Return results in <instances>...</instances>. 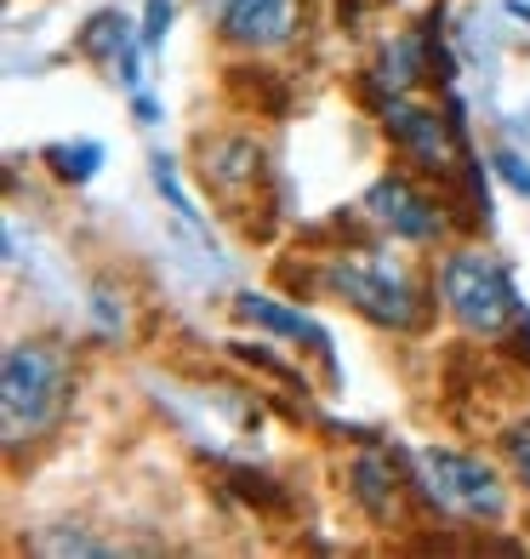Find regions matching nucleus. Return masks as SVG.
I'll return each mask as SVG.
<instances>
[{
  "mask_svg": "<svg viewBox=\"0 0 530 559\" xmlns=\"http://www.w3.org/2000/svg\"><path fill=\"white\" fill-rule=\"evenodd\" d=\"M69 400V360L52 343H12L0 366V405H7V440H29L52 428Z\"/></svg>",
  "mask_w": 530,
  "mask_h": 559,
  "instance_id": "obj_1",
  "label": "nucleus"
},
{
  "mask_svg": "<svg viewBox=\"0 0 530 559\" xmlns=\"http://www.w3.org/2000/svg\"><path fill=\"white\" fill-rule=\"evenodd\" d=\"M439 297L473 337H496L502 325L519 314V297L508 286L502 263H491L485 251H450L439 269Z\"/></svg>",
  "mask_w": 530,
  "mask_h": 559,
  "instance_id": "obj_2",
  "label": "nucleus"
},
{
  "mask_svg": "<svg viewBox=\"0 0 530 559\" xmlns=\"http://www.w3.org/2000/svg\"><path fill=\"white\" fill-rule=\"evenodd\" d=\"M325 280H332V286H337L365 320L394 325V332H411L417 314H422L411 280L394 269V258H348V263H332V274H325Z\"/></svg>",
  "mask_w": 530,
  "mask_h": 559,
  "instance_id": "obj_3",
  "label": "nucleus"
},
{
  "mask_svg": "<svg viewBox=\"0 0 530 559\" xmlns=\"http://www.w3.org/2000/svg\"><path fill=\"white\" fill-rule=\"evenodd\" d=\"M427 463V486L445 508L457 514H473V520H496L502 514V479L479 463V456H462V451H422Z\"/></svg>",
  "mask_w": 530,
  "mask_h": 559,
  "instance_id": "obj_4",
  "label": "nucleus"
},
{
  "mask_svg": "<svg viewBox=\"0 0 530 559\" xmlns=\"http://www.w3.org/2000/svg\"><path fill=\"white\" fill-rule=\"evenodd\" d=\"M383 120H388V132H394V143L406 148V155L417 160V166H427V171H445L450 166V155L462 148V104H450L445 115L439 109H422V104H394L383 109Z\"/></svg>",
  "mask_w": 530,
  "mask_h": 559,
  "instance_id": "obj_5",
  "label": "nucleus"
},
{
  "mask_svg": "<svg viewBox=\"0 0 530 559\" xmlns=\"http://www.w3.org/2000/svg\"><path fill=\"white\" fill-rule=\"evenodd\" d=\"M206 7L217 12L222 40L234 46L268 52V46H286L297 35V0H206Z\"/></svg>",
  "mask_w": 530,
  "mask_h": 559,
  "instance_id": "obj_6",
  "label": "nucleus"
},
{
  "mask_svg": "<svg viewBox=\"0 0 530 559\" xmlns=\"http://www.w3.org/2000/svg\"><path fill=\"white\" fill-rule=\"evenodd\" d=\"M365 212L383 228H394L399 240H434L445 228L439 206L411 189V177H376V183L365 189Z\"/></svg>",
  "mask_w": 530,
  "mask_h": 559,
  "instance_id": "obj_7",
  "label": "nucleus"
},
{
  "mask_svg": "<svg viewBox=\"0 0 530 559\" xmlns=\"http://www.w3.org/2000/svg\"><path fill=\"white\" fill-rule=\"evenodd\" d=\"M74 52L81 58H97V63H109L125 74V86H137V58H132V17L125 12H97L81 40H74Z\"/></svg>",
  "mask_w": 530,
  "mask_h": 559,
  "instance_id": "obj_8",
  "label": "nucleus"
},
{
  "mask_svg": "<svg viewBox=\"0 0 530 559\" xmlns=\"http://www.w3.org/2000/svg\"><path fill=\"white\" fill-rule=\"evenodd\" d=\"M234 309H240V320H251V325H263V332H274V337H309L320 354H325V360H332V337H325L320 332V325L309 320V314H297V309H280V302H274V297H257V292H245L240 302H234Z\"/></svg>",
  "mask_w": 530,
  "mask_h": 559,
  "instance_id": "obj_9",
  "label": "nucleus"
},
{
  "mask_svg": "<svg viewBox=\"0 0 530 559\" xmlns=\"http://www.w3.org/2000/svg\"><path fill=\"white\" fill-rule=\"evenodd\" d=\"M353 497H360L371 514H388L394 508V463L383 451H371V456L353 463Z\"/></svg>",
  "mask_w": 530,
  "mask_h": 559,
  "instance_id": "obj_10",
  "label": "nucleus"
},
{
  "mask_svg": "<svg viewBox=\"0 0 530 559\" xmlns=\"http://www.w3.org/2000/svg\"><path fill=\"white\" fill-rule=\"evenodd\" d=\"M46 166H52L63 183H92L97 166H104V143H92V138H81V143H52V148H46Z\"/></svg>",
  "mask_w": 530,
  "mask_h": 559,
  "instance_id": "obj_11",
  "label": "nucleus"
},
{
  "mask_svg": "<svg viewBox=\"0 0 530 559\" xmlns=\"http://www.w3.org/2000/svg\"><path fill=\"white\" fill-rule=\"evenodd\" d=\"M383 63H388V69H383V81H388L394 92H399V86H411L417 74H422V35H406V40H394Z\"/></svg>",
  "mask_w": 530,
  "mask_h": 559,
  "instance_id": "obj_12",
  "label": "nucleus"
},
{
  "mask_svg": "<svg viewBox=\"0 0 530 559\" xmlns=\"http://www.w3.org/2000/svg\"><path fill=\"white\" fill-rule=\"evenodd\" d=\"M148 171H155V189H160V194L171 200V212L194 223V217H200V206H194V200L183 194V183H177V166H171L166 155H155V160H148Z\"/></svg>",
  "mask_w": 530,
  "mask_h": 559,
  "instance_id": "obj_13",
  "label": "nucleus"
},
{
  "mask_svg": "<svg viewBox=\"0 0 530 559\" xmlns=\"http://www.w3.org/2000/svg\"><path fill=\"white\" fill-rule=\"evenodd\" d=\"M491 166H496L502 177H508V189H514V194H525V200H530V166L514 155V148H496V155H491Z\"/></svg>",
  "mask_w": 530,
  "mask_h": 559,
  "instance_id": "obj_14",
  "label": "nucleus"
},
{
  "mask_svg": "<svg viewBox=\"0 0 530 559\" xmlns=\"http://www.w3.org/2000/svg\"><path fill=\"white\" fill-rule=\"evenodd\" d=\"M502 451H508V463L519 468V479H525V486H530V423L508 428V435H502Z\"/></svg>",
  "mask_w": 530,
  "mask_h": 559,
  "instance_id": "obj_15",
  "label": "nucleus"
},
{
  "mask_svg": "<svg viewBox=\"0 0 530 559\" xmlns=\"http://www.w3.org/2000/svg\"><path fill=\"white\" fill-rule=\"evenodd\" d=\"M171 7H177V0H148V12H143V46H160V40H166Z\"/></svg>",
  "mask_w": 530,
  "mask_h": 559,
  "instance_id": "obj_16",
  "label": "nucleus"
},
{
  "mask_svg": "<svg viewBox=\"0 0 530 559\" xmlns=\"http://www.w3.org/2000/svg\"><path fill=\"white\" fill-rule=\"evenodd\" d=\"M508 12H514V17H525V23H530V0H508Z\"/></svg>",
  "mask_w": 530,
  "mask_h": 559,
  "instance_id": "obj_17",
  "label": "nucleus"
}]
</instances>
